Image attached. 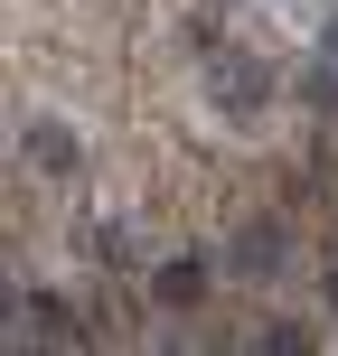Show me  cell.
Segmentation results:
<instances>
[{"instance_id": "277c9868", "label": "cell", "mask_w": 338, "mask_h": 356, "mask_svg": "<svg viewBox=\"0 0 338 356\" xmlns=\"http://www.w3.org/2000/svg\"><path fill=\"white\" fill-rule=\"evenodd\" d=\"M216 94H226V104H263V66H226Z\"/></svg>"}, {"instance_id": "6da1fadb", "label": "cell", "mask_w": 338, "mask_h": 356, "mask_svg": "<svg viewBox=\"0 0 338 356\" xmlns=\"http://www.w3.org/2000/svg\"><path fill=\"white\" fill-rule=\"evenodd\" d=\"M29 160L47 169V178H75V131H66V122H38V131H29Z\"/></svg>"}, {"instance_id": "3957f363", "label": "cell", "mask_w": 338, "mask_h": 356, "mask_svg": "<svg viewBox=\"0 0 338 356\" xmlns=\"http://www.w3.org/2000/svg\"><path fill=\"white\" fill-rule=\"evenodd\" d=\"M160 300H178V309L207 300V272H197V263H169V272H160Z\"/></svg>"}, {"instance_id": "7a4b0ae2", "label": "cell", "mask_w": 338, "mask_h": 356, "mask_svg": "<svg viewBox=\"0 0 338 356\" xmlns=\"http://www.w3.org/2000/svg\"><path fill=\"white\" fill-rule=\"evenodd\" d=\"M235 263H245V272H272V263H282V234H272V225H254L245 244H235Z\"/></svg>"}, {"instance_id": "5b68a950", "label": "cell", "mask_w": 338, "mask_h": 356, "mask_svg": "<svg viewBox=\"0 0 338 356\" xmlns=\"http://www.w3.org/2000/svg\"><path fill=\"white\" fill-rule=\"evenodd\" d=\"M329 291H338V282H329Z\"/></svg>"}]
</instances>
